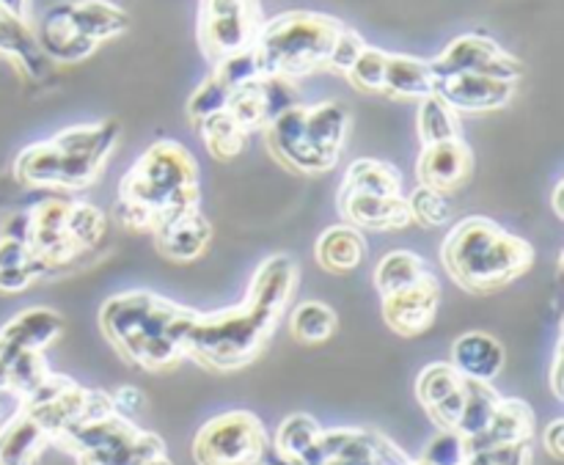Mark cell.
I'll return each mask as SVG.
<instances>
[{"label":"cell","instance_id":"cell-1","mask_svg":"<svg viewBox=\"0 0 564 465\" xmlns=\"http://www.w3.org/2000/svg\"><path fill=\"white\" fill-rule=\"evenodd\" d=\"M295 284V259L275 253L259 264L240 306L213 314L182 306L174 320V339L182 356L218 375L253 364L273 339Z\"/></svg>","mask_w":564,"mask_h":465},{"label":"cell","instance_id":"cell-2","mask_svg":"<svg viewBox=\"0 0 564 465\" xmlns=\"http://www.w3.org/2000/svg\"><path fill=\"white\" fill-rule=\"evenodd\" d=\"M198 165L187 147L158 141L119 185V218L135 231H158L198 209Z\"/></svg>","mask_w":564,"mask_h":465},{"label":"cell","instance_id":"cell-3","mask_svg":"<svg viewBox=\"0 0 564 465\" xmlns=\"http://www.w3.org/2000/svg\"><path fill=\"white\" fill-rule=\"evenodd\" d=\"M441 262L460 290L490 295L529 273L534 264V248L496 220L471 215L452 226L441 246Z\"/></svg>","mask_w":564,"mask_h":465},{"label":"cell","instance_id":"cell-4","mask_svg":"<svg viewBox=\"0 0 564 465\" xmlns=\"http://www.w3.org/2000/svg\"><path fill=\"white\" fill-rule=\"evenodd\" d=\"M180 312V303L154 292H121L102 303L99 328L127 364L143 372H169L185 358L174 339Z\"/></svg>","mask_w":564,"mask_h":465},{"label":"cell","instance_id":"cell-5","mask_svg":"<svg viewBox=\"0 0 564 465\" xmlns=\"http://www.w3.org/2000/svg\"><path fill=\"white\" fill-rule=\"evenodd\" d=\"M341 28L345 22L319 11H284L262 22L253 42L259 69L262 75L290 77V80L323 72Z\"/></svg>","mask_w":564,"mask_h":465},{"label":"cell","instance_id":"cell-6","mask_svg":"<svg viewBox=\"0 0 564 465\" xmlns=\"http://www.w3.org/2000/svg\"><path fill=\"white\" fill-rule=\"evenodd\" d=\"M259 0H198L196 39L209 64L253 47L262 28Z\"/></svg>","mask_w":564,"mask_h":465},{"label":"cell","instance_id":"cell-7","mask_svg":"<svg viewBox=\"0 0 564 465\" xmlns=\"http://www.w3.org/2000/svg\"><path fill=\"white\" fill-rule=\"evenodd\" d=\"M268 452V433L248 411L209 419L193 441L196 465H259Z\"/></svg>","mask_w":564,"mask_h":465},{"label":"cell","instance_id":"cell-8","mask_svg":"<svg viewBox=\"0 0 564 465\" xmlns=\"http://www.w3.org/2000/svg\"><path fill=\"white\" fill-rule=\"evenodd\" d=\"M430 66H433L435 80L460 75V72H477V75H488L507 83H518L523 77L521 61L485 33H463V36L452 39L441 50L438 58L430 61Z\"/></svg>","mask_w":564,"mask_h":465},{"label":"cell","instance_id":"cell-9","mask_svg":"<svg viewBox=\"0 0 564 465\" xmlns=\"http://www.w3.org/2000/svg\"><path fill=\"white\" fill-rule=\"evenodd\" d=\"M292 105H297L295 80L279 75H262L231 91L226 113L248 136V132L264 130L275 116L284 113Z\"/></svg>","mask_w":564,"mask_h":465},{"label":"cell","instance_id":"cell-10","mask_svg":"<svg viewBox=\"0 0 564 465\" xmlns=\"http://www.w3.org/2000/svg\"><path fill=\"white\" fill-rule=\"evenodd\" d=\"M264 143H268L270 154L279 165H284L292 174H325L330 165L314 152L306 136V105H292L284 113L275 116L268 127H264Z\"/></svg>","mask_w":564,"mask_h":465},{"label":"cell","instance_id":"cell-11","mask_svg":"<svg viewBox=\"0 0 564 465\" xmlns=\"http://www.w3.org/2000/svg\"><path fill=\"white\" fill-rule=\"evenodd\" d=\"M441 303V284L433 273L422 279L419 284L408 286V290L394 292V295L383 298V320L394 334L405 336H422L424 331L433 328L435 314H438Z\"/></svg>","mask_w":564,"mask_h":465},{"label":"cell","instance_id":"cell-12","mask_svg":"<svg viewBox=\"0 0 564 465\" xmlns=\"http://www.w3.org/2000/svg\"><path fill=\"white\" fill-rule=\"evenodd\" d=\"M516 88L518 83L496 80L477 72H460V75L435 80V94L446 99L457 113H490V110L507 108L516 97Z\"/></svg>","mask_w":564,"mask_h":465},{"label":"cell","instance_id":"cell-13","mask_svg":"<svg viewBox=\"0 0 564 465\" xmlns=\"http://www.w3.org/2000/svg\"><path fill=\"white\" fill-rule=\"evenodd\" d=\"M474 174V152L463 138H452V141L433 143L424 147L416 163V180L419 185L433 187L438 193H455L460 191Z\"/></svg>","mask_w":564,"mask_h":465},{"label":"cell","instance_id":"cell-14","mask_svg":"<svg viewBox=\"0 0 564 465\" xmlns=\"http://www.w3.org/2000/svg\"><path fill=\"white\" fill-rule=\"evenodd\" d=\"M33 36L50 64H77L97 50V44L83 36L72 22L69 3H58L44 11L33 28Z\"/></svg>","mask_w":564,"mask_h":465},{"label":"cell","instance_id":"cell-15","mask_svg":"<svg viewBox=\"0 0 564 465\" xmlns=\"http://www.w3.org/2000/svg\"><path fill=\"white\" fill-rule=\"evenodd\" d=\"M163 455L165 444L160 435L138 430L130 419H121L113 433L97 450L77 457V465H147Z\"/></svg>","mask_w":564,"mask_h":465},{"label":"cell","instance_id":"cell-16","mask_svg":"<svg viewBox=\"0 0 564 465\" xmlns=\"http://www.w3.org/2000/svg\"><path fill=\"white\" fill-rule=\"evenodd\" d=\"M61 331H64V317L58 312L44 306L25 309L0 328V358L11 361L28 350L44 353L58 339Z\"/></svg>","mask_w":564,"mask_h":465},{"label":"cell","instance_id":"cell-17","mask_svg":"<svg viewBox=\"0 0 564 465\" xmlns=\"http://www.w3.org/2000/svg\"><path fill=\"white\" fill-rule=\"evenodd\" d=\"M339 215L345 224L356 229H408L413 224L408 198L402 196H375V193H339Z\"/></svg>","mask_w":564,"mask_h":465},{"label":"cell","instance_id":"cell-18","mask_svg":"<svg viewBox=\"0 0 564 465\" xmlns=\"http://www.w3.org/2000/svg\"><path fill=\"white\" fill-rule=\"evenodd\" d=\"M452 367L466 380H479V383H494L505 369V347L496 336L485 331H468L457 336L452 345Z\"/></svg>","mask_w":564,"mask_h":465},{"label":"cell","instance_id":"cell-19","mask_svg":"<svg viewBox=\"0 0 564 465\" xmlns=\"http://www.w3.org/2000/svg\"><path fill=\"white\" fill-rule=\"evenodd\" d=\"M534 439V411L523 400H505L496 405L488 430L466 441V452L494 450L507 444H532Z\"/></svg>","mask_w":564,"mask_h":465},{"label":"cell","instance_id":"cell-20","mask_svg":"<svg viewBox=\"0 0 564 465\" xmlns=\"http://www.w3.org/2000/svg\"><path fill=\"white\" fill-rule=\"evenodd\" d=\"M0 58L11 61L22 75L33 80L44 77L50 69V61L44 58L33 36L31 20L9 14L6 9H0Z\"/></svg>","mask_w":564,"mask_h":465},{"label":"cell","instance_id":"cell-21","mask_svg":"<svg viewBox=\"0 0 564 465\" xmlns=\"http://www.w3.org/2000/svg\"><path fill=\"white\" fill-rule=\"evenodd\" d=\"M152 237L163 259H169V262H193V259L207 251L209 240H213V226L196 209V213L152 231Z\"/></svg>","mask_w":564,"mask_h":465},{"label":"cell","instance_id":"cell-22","mask_svg":"<svg viewBox=\"0 0 564 465\" xmlns=\"http://www.w3.org/2000/svg\"><path fill=\"white\" fill-rule=\"evenodd\" d=\"M350 127V110L341 102H319L306 108V136L314 152L334 169L341 158Z\"/></svg>","mask_w":564,"mask_h":465},{"label":"cell","instance_id":"cell-23","mask_svg":"<svg viewBox=\"0 0 564 465\" xmlns=\"http://www.w3.org/2000/svg\"><path fill=\"white\" fill-rule=\"evenodd\" d=\"M364 257H367V237L361 229L350 224L330 226L319 235L317 246H314V259L328 273L341 275L350 270L361 268Z\"/></svg>","mask_w":564,"mask_h":465},{"label":"cell","instance_id":"cell-24","mask_svg":"<svg viewBox=\"0 0 564 465\" xmlns=\"http://www.w3.org/2000/svg\"><path fill=\"white\" fill-rule=\"evenodd\" d=\"M47 444L50 435L33 422L25 408H20L0 424V465H33Z\"/></svg>","mask_w":564,"mask_h":465},{"label":"cell","instance_id":"cell-25","mask_svg":"<svg viewBox=\"0 0 564 465\" xmlns=\"http://www.w3.org/2000/svg\"><path fill=\"white\" fill-rule=\"evenodd\" d=\"M383 94L394 99H424L435 94V75L430 61L416 58V55L389 53Z\"/></svg>","mask_w":564,"mask_h":465},{"label":"cell","instance_id":"cell-26","mask_svg":"<svg viewBox=\"0 0 564 465\" xmlns=\"http://www.w3.org/2000/svg\"><path fill=\"white\" fill-rule=\"evenodd\" d=\"M69 14L77 31L91 39L97 47L102 42L121 36L130 28L127 11L121 6L110 3V0H72Z\"/></svg>","mask_w":564,"mask_h":465},{"label":"cell","instance_id":"cell-27","mask_svg":"<svg viewBox=\"0 0 564 465\" xmlns=\"http://www.w3.org/2000/svg\"><path fill=\"white\" fill-rule=\"evenodd\" d=\"M121 125L116 119L94 121V125H75L55 132L50 141L64 154H91V158L108 160L119 147Z\"/></svg>","mask_w":564,"mask_h":465},{"label":"cell","instance_id":"cell-28","mask_svg":"<svg viewBox=\"0 0 564 465\" xmlns=\"http://www.w3.org/2000/svg\"><path fill=\"white\" fill-rule=\"evenodd\" d=\"M14 176L28 187H64V154L53 141L31 143L14 160Z\"/></svg>","mask_w":564,"mask_h":465},{"label":"cell","instance_id":"cell-29","mask_svg":"<svg viewBox=\"0 0 564 465\" xmlns=\"http://www.w3.org/2000/svg\"><path fill=\"white\" fill-rule=\"evenodd\" d=\"M339 193H375V196H400L402 174L383 160L361 158L350 163Z\"/></svg>","mask_w":564,"mask_h":465},{"label":"cell","instance_id":"cell-30","mask_svg":"<svg viewBox=\"0 0 564 465\" xmlns=\"http://www.w3.org/2000/svg\"><path fill=\"white\" fill-rule=\"evenodd\" d=\"M430 270L419 253L413 251H391L375 268V290L380 292V298L394 295V292L408 290V286L419 284L422 279H427Z\"/></svg>","mask_w":564,"mask_h":465},{"label":"cell","instance_id":"cell-31","mask_svg":"<svg viewBox=\"0 0 564 465\" xmlns=\"http://www.w3.org/2000/svg\"><path fill=\"white\" fill-rule=\"evenodd\" d=\"M466 380V378H463ZM501 394L490 383H479V380H466V400H463L460 419H457L455 433L460 439H474V435L485 433L494 419L496 405H499Z\"/></svg>","mask_w":564,"mask_h":465},{"label":"cell","instance_id":"cell-32","mask_svg":"<svg viewBox=\"0 0 564 465\" xmlns=\"http://www.w3.org/2000/svg\"><path fill=\"white\" fill-rule=\"evenodd\" d=\"M319 433H323V428H319L308 413H292L290 419L281 422L279 433H275V457L290 465H301L303 457H306L308 452H312V446L317 444Z\"/></svg>","mask_w":564,"mask_h":465},{"label":"cell","instance_id":"cell-33","mask_svg":"<svg viewBox=\"0 0 564 465\" xmlns=\"http://www.w3.org/2000/svg\"><path fill=\"white\" fill-rule=\"evenodd\" d=\"M416 125L424 147L460 138V113L446 99H441L438 94H430V97L419 99Z\"/></svg>","mask_w":564,"mask_h":465},{"label":"cell","instance_id":"cell-34","mask_svg":"<svg viewBox=\"0 0 564 465\" xmlns=\"http://www.w3.org/2000/svg\"><path fill=\"white\" fill-rule=\"evenodd\" d=\"M196 130L198 136H202L204 149H207L215 160H220V163H229V160H235L237 154L246 149V132L237 127V121L231 119L226 110L204 119Z\"/></svg>","mask_w":564,"mask_h":465},{"label":"cell","instance_id":"cell-35","mask_svg":"<svg viewBox=\"0 0 564 465\" xmlns=\"http://www.w3.org/2000/svg\"><path fill=\"white\" fill-rule=\"evenodd\" d=\"M339 317L330 306L319 301H306L295 306L290 317V331L301 345H323L336 334Z\"/></svg>","mask_w":564,"mask_h":465},{"label":"cell","instance_id":"cell-36","mask_svg":"<svg viewBox=\"0 0 564 465\" xmlns=\"http://www.w3.org/2000/svg\"><path fill=\"white\" fill-rule=\"evenodd\" d=\"M50 375L53 372L44 361V353H20L9 361V397H14L17 402H25Z\"/></svg>","mask_w":564,"mask_h":465},{"label":"cell","instance_id":"cell-37","mask_svg":"<svg viewBox=\"0 0 564 465\" xmlns=\"http://www.w3.org/2000/svg\"><path fill=\"white\" fill-rule=\"evenodd\" d=\"M105 213L99 207L88 202H75L72 204L69 220H66V235L75 242L77 251H88V248L97 246L105 237Z\"/></svg>","mask_w":564,"mask_h":465},{"label":"cell","instance_id":"cell-38","mask_svg":"<svg viewBox=\"0 0 564 465\" xmlns=\"http://www.w3.org/2000/svg\"><path fill=\"white\" fill-rule=\"evenodd\" d=\"M386 58L389 53L372 44H364V50L358 53V58L352 61L350 69L345 72V77L350 80V86L361 94H383V77H386Z\"/></svg>","mask_w":564,"mask_h":465},{"label":"cell","instance_id":"cell-39","mask_svg":"<svg viewBox=\"0 0 564 465\" xmlns=\"http://www.w3.org/2000/svg\"><path fill=\"white\" fill-rule=\"evenodd\" d=\"M463 386V378L457 375V369L449 361L444 364H430L422 369V375L416 378V397L422 402L424 411H430L433 405H438L444 397H449L452 391H457Z\"/></svg>","mask_w":564,"mask_h":465},{"label":"cell","instance_id":"cell-40","mask_svg":"<svg viewBox=\"0 0 564 465\" xmlns=\"http://www.w3.org/2000/svg\"><path fill=\"white\" fill-rule=\"evenodd\" d=\"M408 209H411L413 224L424 226V229H438L452 220V204L446 202V193L433 191V187L419 185L408 196Z\"/></svg>","mask_w":564,"mask_h":465},{"label":"cell","instance_id":"cell-41","mask_svg":"<svg viewBox=\"0 0 564 465\" xmlns=\"http://www.w3.org/2000/svg\"><path fill=\"white\" fill-rule=\"evenodd\" d=\"M229 97H231L229 88H226L213 72H209V75L198 83L196 91L191 94V99H187V119H191V125L198 127L204 119L226 110Z\"/></svg>","mask_w":564,"mask_h":465},{"label":"cell","instance_id":"cell-42","mask_svg":"<svg viewBox=\"0 0 564 465\" xmlns=\"http://www.w3.org/2000/svg\"><path fill=\"white\" fill-rule=\"evenodd\" d=\"M213 75L218 77L229 91H235V88L262 77V69H259V58L257 53H253V47H248L242 50V53H235L229 55V58L218 61V64L213 66Z\"/></svg>","mask_w":564,"mask_h":465},{"label":"cell","instance_id":"cell-43","mask_svg":"<svg viewBox=\"0 0 564 465\" xmlns=\"http://www.w3.org/2000/svg\"><path fill=\"white\" fill-rule=\"evenodd\" d=\"M466 441L457 433H449V430H441L433 441L424 450V463L430 465H463L466 461Z\"/></svg>","mask_w":564,"mask_h":465},{"label":"cell","instance_id":"cell-44","mask_svg":"<svg viewBox=\"0 0 564 465\" xmlns=\"http://www.w3.org/2000/svg\"><path fill=\"white\" fill-rule=\"evenodd\" d=\"M47 264L39 257L28 259L25 264H14V268H0V295H17V292H25L28 286L36 279H42L47 273Z\"/></svg>","mask_w":564,"mask_h":465},{"label":"cell","instance_id":"cell-45","mask_svg":"<svg viewBox=\"0 0 564 465\" xmlns=\"http://www.w3.org/2000/svg\"><path fill=\"white\" fill-rule=\"evenodd\" d=\"M364 39L361 33L352 31V28H341L339 36H336L334 47H330V55H328V66H325V72H336V75H345L347 69L352 66V61L358 58V53L364 50Z\"/></svg>","mask_w":564,"mask_h":465},{"label":"cell","instance_id":"cell-46","mask_svg":"<svg viewBox=\"0 0 564 465\" xmlns=\"http://www.w3.org/2000/svg\"><path fill=\"white\" fill-rule=\"evenodd\" d=\"M463 400H466V380H463L460 389L452 391V394L444 397L438 405L430 408L427 413L430 419H433V424H438V430H449V433H455L457 419H460V411H463Z\"/></svg>","mask_w":564,"mask_h":465},{"label":"cell","instance_id":"cell-47","mask_svg":"<svg viewBox=\"0 0 564 465\" xmlns=\"http://www.w3.org/2000/svg\"><path fill=\"white\" fill-rule=\"evenodd\" d=\"M494 465H532V444H507L490 450Z\"/></svg>","mask_w":564,"mask_h":465},{"label":"cell","instance_id":"cell-48","mask_svg":"<svg viewBox=\"0 0 564 465\" xmlns=\"http://www.w3.org/2000/svg\"><path fill=\"white\" fill-rule=\"evenodd\" d=\"M110 400H113L116 413H121V417H127V419H132L135 413H141L143 402H147V400H143L141 391L132 389V386H124V389H119L113 397H110Z\"/></svg>","mask_w":564,"mask_h":465},{"label":"cell","instance_id":"cell-49","mask_svg":"<svg viewBox=\"0 0 564 465\" xmlns=\"http://www.w3.org/2000/svg\"><path fill=\"white\" fill-rule=\"evenodd\" d=\"M28 259H31V248H28V242L0 237V268H14V264H25Z\"/></svg>","mask_w":564,"mask_h":465},{"label":"cell","instance_id":"cell-50","mask_svg":"<svg viewBox=\"0 0 564 465\" xmlns=\"http://www.w3.org/2000/svg\"><path fill=\"white\" fill-rule=\"evenodd\" d=\"M0 237H9V240L20 242L31 240V215H28V209L25 213H11L3 220V226H0Z\"/></svg>","mask_w":564,"mask_h":465},{"label":"cell","instance_id":"cell-51","mask_svg":"<svg viewBox=\"0 0 564 465\" xmlns=\"http://www.w3.org/2000/svg\"><path fill=\"white\" fill-rule=\"evenodd\" d=\"M543 446L554 461H564V419H554L543 430Z\"/></svg>","mask_w":564,"mask_h":465},{"label":"cell","instance_id":"cell-52","mask_svg":"<svg viewBox=\"0 0 564 465\" xmlns=\"http://www.w3.org/2000/svg\"><path fill=\"white\" fill-rule=\"evenodd\" d=\"M551 391H554V400H564V389H562V342L556 345L554 361H551Z\"/></svg>","mask_w":564,"mask_h":465},{"label":"cell","instance_id":"cell-53","mask_svg":"<svg viewBox=\"0 0 564 465\" xmlns=\"http://www.w3.org/2000/svg\"><path fill=\"white\" fill-rule=\"evenodd\" d=\"M28 3H31V0H0V9H6L9 14H14V17H22V20H28Z\"/></svg>","mask_w":564,"mask_h":465},{"label":"cell","instance_id":"cell-54","mask_svg":"<svg viewBox=\"0 0 564 465\" xmlns=\"http://www.w3.org/2000/svg\"><path fill=\"white\" fill-rule=\"evenodd\" d=\"M0 394H9V361L0 358Z\"/></svg>","mask_w":564,"mask_h":465},{"label":"cell","instance_id":"cell-55","mask_svg":"<svg viewBox=\"0 0 564 465\" xmlns=\"http://www.w3.org/2000/svg\"><path fill=\"white\" fill-rule=\"evenodd\" d=\"M562 191H564V182H556V187H554V213H556V218H564V207H562Z\"/></svg>","mask_w":564,"mask_h":465},{"label":"cell","instance_id":"cell-56","mask_svg":"<svg viewBox=\"0 0 564 465\" xmlns=\"http://www.w3.org/2000/svg\"><path fill=\"white\" fill-rule=\"evenodd\" d=\"M259 465H262V463H259ZM264 465H290V463H284V461H279V457H275L273 463H264Z\"/></svg>","mask_w":564,"mask_h":465}]
</instances>
